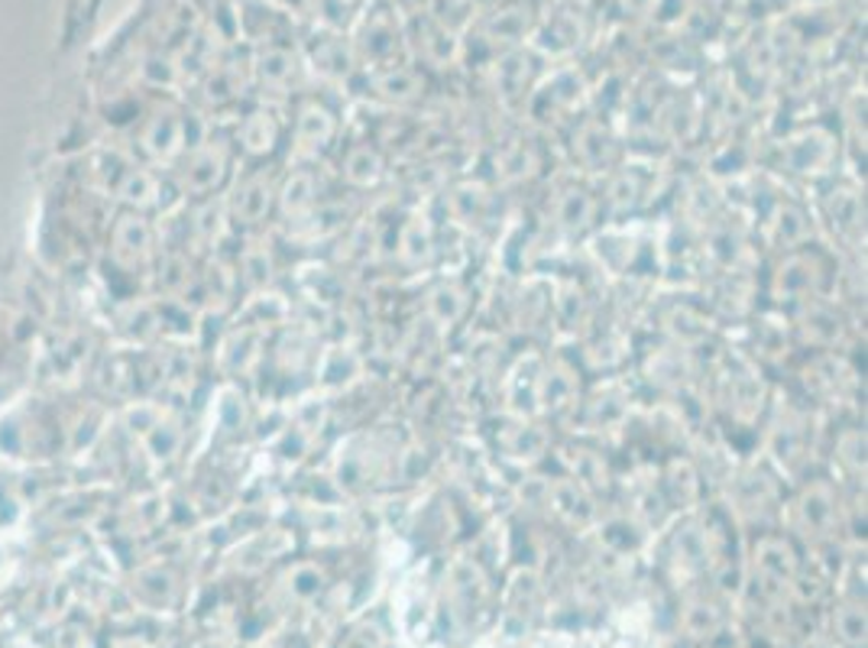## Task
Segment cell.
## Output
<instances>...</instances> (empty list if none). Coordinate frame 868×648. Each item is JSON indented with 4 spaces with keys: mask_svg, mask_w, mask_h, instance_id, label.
Instances as JSON below:
<instances>
[{
    "mask_svg": "<svg viewBox=\"0 0 868 648\" xmlns=\"http://www.w3.org/2000/svg\"><path fill=\"white\" fill-rule=\"evenodd\" d=\"M240 143L246 153L253 157H266L279 147V124L269 117V114H250L243 134H240Z\"/></svg>",
    "mask_w": 868,
    "mask_h": 648,
    "instance_id": "cell-10",
    "label": "cell"
},
{
    "mask_svg": "<svg viewBox=\"0 0 868 648\" xmlns=\"http://www.w3.org/2000/svg\"><path fill=\"white\" fill-rule=\"evenodd\" d=\"M383 153L370 143H354L344 160H340V175L357 185V188H367V185H377L380 175H383Z\"/></svg>",
    "mask_w": 868,
    "mask_h": 648,
    "instance_id": "cell-6",
    "label": "cell"
},
{
    "mask_svg": "<svg viewBox=\"0 0 868 648\" xmlns=\"http://www.w3.org/2000/svg\"><path fill=\"white\" fill-rule=\"evenodd\" d=\"M823 289V266L817 253L790 250L788 259H782L775 273V296L785 302H813Z\"/></svg>",
    "mask_w": 868,
    "mask_h": 648,
    "instance_id": "cell-2",
    "label": "cell"
},
{
    "mask_svg": "<svg viewBox=\"0 0 868 648\" xmlns=\"http://www.w3.org/2000/svg\"><path fill=\"white\" fill-rule=\"evenodd\" d=\"M377 91L390 101H412V97H418L421 84H418V76L408 69H390L377 79Z\"/></svg>",
    "mask_w": 868,
    "mask_h": 648,
    "instance_id": "cell-13",
    "label": "cell"
},
{
    "mask_svg": "<svg viewBox=\"0 0 868 648\" xmlns=\"http://www.w3.org/2000/svg\"><path fill=\"white\" fill-rule=\"evenodd\" d=\"M224 153H208V157H198V160L192 162V178H195V185L198 188H211L221 175H224Z\"/></svg>",
    "mask_w": 868,
    "mask_h": 648,
    "instance_id": "cell-15",
    "label": "cell"
},
{
    "mask_svg": "<svg viewBox=\"0 0 868 648\" xmlns=\"http://www.w3.org/2000/svg\"><path fill=\"white\" fill-rule=\"evenodd\" d=\"M334 137H337V114L321 101H305L296 114V124H292L296 157L315 160L334 143Z\"/></svg>",
    "mask_w": 868,
    "mask_h": 648,
    "instance_id": "cell-1",
    "label": "cell"
},
{
    "mask_svg": "<svg viewBox=\"0 0 868 648\" xmlns=\"http://www.w3.org/2000/svg\"><path fill=\"white\" fill-rule=\"evenodd\" d=\"M431 315L435 319H441V322H458L461 315H464V309H467V296L451 282V286H441V289H435L431 296Z\"/></svg>",
    "mask_w": 868,
    "mask_h": 648,
    "instance_id": "cell-14",
    "label": "cell"
},
{
    "mask_svg": "<svg viewBox=\"0 0 868 648\" xmlns=\"http://www.w3.org/2000/svg\"><path fill=\"white\" fill-rule=\"evenodd\" d=\"M597 198L583 188H567L557 201V224L567 231H587L597 218Z\"/></svg>",
    "mask_w": 868,
    "mask_h": 648,
    "instance_id": "cell-8",
    "label": "cell"
},
{
    "mask_svg": "<svg viewBox=\"0 0 868 648\" xmlns=\"http://www.w3.org/2000/svg\"><path fill=\"white\" fill-rule=\"evenodd\" d=\"M785 153H788V165H790L788 172L810 175V172H823L820 165H826V162L833 160L836 143H833L830 134H823V130H810V134L794 137L788 147H785Z\"/></svg>",
    "mask_w": 868,
    "mask_h": 648,
    "instance_id": "cell-3",
    "label": "cell"
},
{
    "mask_svg": "<svg viewBox=\"0 0 868 648\" xmlns=\"http://www.w3.org/2000/svg\"><path fill=\"white\" fill-rule=\"evenodd\" d=\"M276 198H279L276 188H273L263 175H253V178H246V182L240 185L234 211H238V218H243L246 224H256V221H263V218L273 211Z\"/></svg>",
    "mask_w": 868,
    "mask_h": 648,
    "instance_id": "cell-7",
    "label": "cell"
},
{
    "mask_svg": "<svg viewBox=\"0 0 868 648\" xmlns=\"http://www.w3.org/2000/svg\"><path fill=\"white\" fill-rule=\"evenodd\" d=\"M286 580H289V593H292L296 600H315L317 593L324 590V583H327V574H324V567L321 565L302 562V565H296L289 570Z\"/></svg>",
    "mask_w": 868,
    "mask_h": 648,
    "instance_id": "cell-11",
    "label": "cell"
},
{
    "mask_svg": "<svg viewBox=\"0 0 868 648\" xmlns=\"http://www.w3.org/2000/svg\"><path fill=\"white\" fill-rule=\"evenodd\" d=\"M797 512H800V519H803V522H807L813 532H823V529L833 522V512H836L830 489H826L823 484L803 489V493H800V499H797Z\"/></svg>",
    "mask_w": 868,
    "mask_h": 648,
    "instance_id": "cell-9",
    "label": "cell"
},
{
    "mask_svg": "<svg viewBox=\"0 0 868 648\" xmlns=\"http://www.w3.org/2000/svg\"><path fill=\"white\" fill-rule=\"evenodd\" d=\"M321 188H317V178L315 172L309 169V165H302L299 172H292V178L286 182V188L279 192V205H282V211L292 218V221H309L312 215L317 211V205H321Z\"/></svg>",
    "mask_w": 868,
    "mask_h": 648,
    "instance_id": "cell-4",
    "label": "cell"
},
{
    "mask_svg": "<svg viewBox=\"0 0 868 648\" xmlns=\"http://www.w3.org/2000/svg\"><path fill=\"white\" fill-rule=\"evenodd\" d=\"M833 626L840 633V643H846V646L853 648L866 646V610L859 603L840 606L836 616H833Z\"/></svg>",
    "mask_w": 868,
    "mask_h": 648,
    "instance_id": "cell-12",
    "label": "cell"
},
{
    "mask_svg": "<svg viewBox=\"0 0 868 648\" xmlns=\"http://www.w3.org/2000/svg\"><path fill=\"white\" fill-rule=\"evenodd\" d=\"M755 567H759L765 577L778 580V583L794 580V574H797V555H794L788 539L765 535V539L755 545Z\"/></svg>",
    "mask_w": 868,
    "mask_h": 648,
    "instance_id": "cell-5",
    "label": "cell"
}]
</instances>
